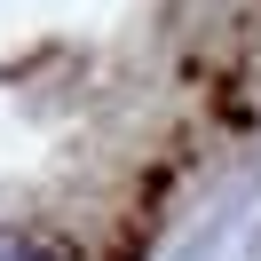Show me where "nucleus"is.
<instances>
[{
	"instance_id": "obj_1",
	"label": "nucleus",
	"mask_w": 261,
	"mask_h": 261,
	"mask_svg": "<svg viewBox=\"0 0 261 261\" xmlns=\"http://www.w3.org/2000/svg\"><path fill=\"white\" fill-rule=\"evenodd\" d=\"M0 261H48V253H40V238H0Z\"/></svg>"
}]
</instances>
